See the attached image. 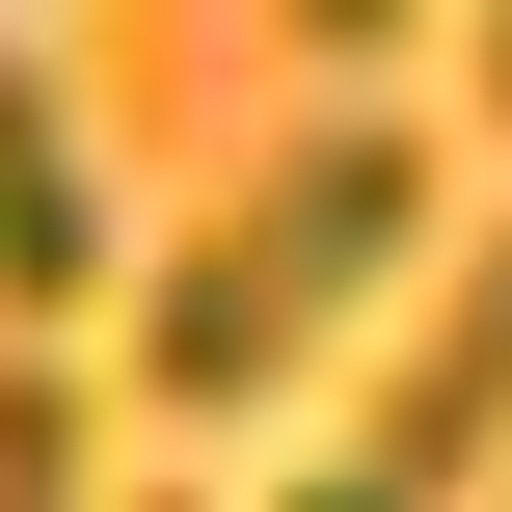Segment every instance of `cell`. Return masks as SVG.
I'll return each instance as SVG.
<instances>
[{
	"instance_id": "1",
	"label": "cell",
	"mask_w": 512,
	"mask_h": 512,
	"mask_svg": "<svg viewBox=\"0 0 512 512\" xmlns=\"http://www.w3.org/2000/svg\"><path fill=\"white\" fill-rule=\"evenodd\" d=\"M405 243H432V135L324 108L297 162H243V189L135 270V405H162V432H270V405L405 297Z\"/></svg>"
},
{
	"instance_id": "2",
	"label": "cell",
	"mask_w": 512,
	"mask_h": 512,
	"mask_svg": "<svg viewBox=\"0 0 512 512\" xmlns=\"http://www.w3.org/2000/svg\"><path fill=\"white\" fill-rule=\"evenodd\" d=\"M512 459V243H459L432 270V324L378 351V405H351V486H405V512H459Z\"/></svg>"
},
{
	"instance_id": "3",
	"label": "cell",
	"mask_w": 512,
	"mask_h": 512,
	"mask_svg": "<svg viewBox=\"0 0 512 512\" xmlns=\"http://www.w3.org/2000/svg\"><path fill=\"white\" fill-rule=\"evenodd\" d=\"M81 297H108V162H81L54 54H0V351H54Z\"/></svg>"
},
{
	"instance_id": "4",
	"label": "cell",
	"mask_w": 512,
	"mask_h": 512,
	"mask_svg": "<svg viewBox=\"0 0 512 512\" xmlns=\"http://www.w3.org/2000/svg\"><path fill=\"white\" fill-rule=\"evenodd\" d=\"M81 486H108V405L54 351H0V512H81Z\"/></svg>"
},
{
	"instance_id": "5",
	"label": "cell",
	"mask_w": 512,
	"mask_h": 512,
	"mask_svg": "<svg viewBox=\"0 0 512 512\" xmlns=\"http://www.w3.org/2000/svg\"><path fill=\"white\" fill-rule=\"evenodd\" d=\"M459 54H486V135H512V0H459Z\"/></svg>"
},
{
	"instance_id": "6",
	"label": "cell",
	"mask_w": 512,
	"mask_h": 512,
	"mask_svg": "<svg viewBox=\"0 0 512 512\" xmlns=\"http://www.w3.org/2000/svg\"><path fill=\"white\" fill-rule=\"evenodd\" d=\"M297 27H324V54H378V27H405V0H297Z\"/></svg>"
},
{
	"instance_id": "7",
	"label": "cell",
	"mask_w": 512,
	"mask_h": 512,
	"mask_svg": "<svg viewBox=\"0 0 512 512\" xmlns=\"http://www.w3.org/2000/svg\"><path fill=\"white\" fill-rule=\"evenodd\" d=\"M297 512H405V486H351V459H324V486H297Z\"/></svg>"
}]
</instances>
